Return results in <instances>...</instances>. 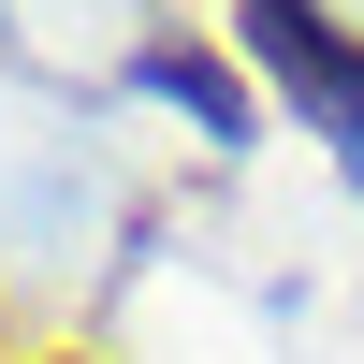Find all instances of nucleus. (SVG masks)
Returning a JSON list of instances; mask_svg holds the SVG:
<instances>
[{
    "label": "nucleus",
    "instance_id": "nucleus-1",
    "mask_svg": "<svg viewBox=\"0 0 364 364\" xmlns=\"http://www.w3.org/2000/svg\"><path fill=\"white\" fill-rule=\"evenodd\" d=\"M248 58L306 102V132H336V161L364 175V44L350 29L321 15V0H248Z\"/></svg>",
    "mask_w": 364,
    "mask_h": 364
},
{
    "label": "nucleus",
    "instance_id": "nucleus-2",
    "mask_svg": "<svg viewBox=\"0 0 364 364\" xmlns=\"http://www.w3.org/2000/svg\"><path fill=\"white\" fill-rule=\"evenodd\" d=\"M146 87H175V102H204L233 132V87H219V58H190V44H146Z\"/></svg>",
    "mask_w": 364,
    "mask_h": 364
}]
</instances>
